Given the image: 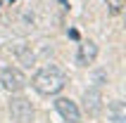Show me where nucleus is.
Listing matches in <instances>:
<instances>
[{
	"mask_svg": "<svg viewBox=\"0 0 126 123\" xmlns=\"http://www.w3.org/2000/svg\"><path fill=\"white\" fill-rule=\"evenodd\" d=\"M67 85V74L55 64H48L36 71L33 76V88L41 95H60Z\"/></svg>",
	"mask_w": 126,
	"mask_h": 123,
	"instance_id": "obj_1",
	"label": "nucleus"
},
{
	"mask_svg": "<svg viewBox=\"0 0 126 123\" xmlns=\"http://www.w3.org/2000/svg\"><path fill=\"white\" fill-rule=\"evenodd\" d=\"M0 83H2V88H5L7 92L17 95V92H21V90L26 88V76L21 74L19 69L7 66V69H2V74H0Z\"/></svg>",
	"mask_w": 126,
	"mask_h": 123,
	"instance_id": "obj_2",
	"label": "nucleus"
},
{
	"mask_svg": "<svg viewBox=\"0 0 126 123\" xmlns=\"http://www.w3.org/2000/svg\"><path fill=\"white\" fill-rule=\"evenodd\" d=\"M10 116L14 123H29L33 121V107L26 97H12L10 99Z\"/></svg>",
	"mask_w": 126,
	"mask_h": 123,
	"instance_id": "obj_3",
	"label": "nucleus"
},
{
	"mask_svg": "<svg viewBox=\"0 0 126 123\" xmlns=\"http://www.w3.org/2000/svg\"><path fill=\"white\" fill-rule=\"evenodd\" d=\"M55 109H57V114H60L67 123H79V121H81V111H79V107L71 102V99H67V97H57V99H55Z\"/></svg>",
	"mask_w": 126,
	"mask_h": 123,
	"instance_id": "obj_4",
	"label": "nucleus"
},
{
	"mask_svg": "<svg viewBox=\"0 0 126 123\" xmlns=\"http://www.w3.org/2000/svg\"><path fill=\"white\" fill-rule=\"evenodd\" d=\"M83 109L91 116H98L100 111H102V92L98 88H88L83 92Z\"/></svg>",
	"mask_w": 126,
	"mask_h": 123,
	"instance_id": "obj_5",
	"label": "nucleus"
},
{
	"mask_svg": "<svg viewBox=\"0 0 126 123\" xmlns=\"http://www.w3.org/2000/svg\"><path fill=\"white\" fill-rule=\"evenodd\" d=\"M95 57H98V45H95L93 40H86V43H81V45H79L76 59H79V64H81V66L93 64V62H95Z\"/></svg>",
	"mask_w": 126,
	"mask_h": 123,
	"instance_id": "obj_6",
	"label": "nucleus"
},
{
	"mask_svg": "<svg viewBox=\"0 0 126 123\" xmlns=\"http://www.w3.org/2000/svg\"><path fill=\"white\" fill-rule=\"evenodd\" d=\"M107 114H110L112 123H126V104L117 99V102H112L107 107Z\"/></svg>",
	"mask_w": 126,
	"mask_h": 123,
	"instance_id": "obj_7",
	"label": "nucleus"
},
{
	"mask_svg": "<svg viewBox=\"0 0 126 123\" xmlns=\"http://www.w3.org/2000/svg\"><path fill=\"white\" fill-rule=\"evenodd\" d=\"M105 2H107V7H110L114 14H119L121 7H124V0H105Z\"/></svg>",
	"mask_w": 126,
	"mask_h": 123,
	"instance_id": "obj_8",
	"label": "nucleus"
},
{
	"mask_svg": "<svg viewBox=\"0 0 126 123\" xmlns=\"http://www.w3.org/2000/svg\"><path fill=\"white\" fill-rule=\"evenodd\" d=\"M19 57L24 59V64H26V66H31V62H33V55H31V52H26L24 48H19Z\"/></svg>",
	"mask_w": 126,
	"mask_h": 123,
	"instance_id": "obj_9",
	"label": "nucleus"
},
{
	"mask_svg": "<svg viewBox=\"0 0 126 123\" xmlns=\"http://www.w3.org/2000/svg\"><path fill=\"white\" fill-rule=\"evenodd\" d=\"M10 2H14V0H10Z\"/></svg>",
	"mask_w": 126,
	"mask_h": 123,
	"instance_id": "obj_10",
	"label": "nucleus"
}]
</instances>
